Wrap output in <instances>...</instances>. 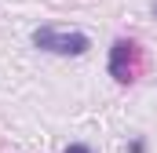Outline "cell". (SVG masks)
<instances>
[{
	"instance_id": "cell-3",
	"label": "cell",
	"mask_w": 157,
	"mask_h": 153,
	"mask_svg": "<svg viewBox=\"0 0 157 153\" xmlns=\"http://www.w3.org/2000/svg\"><path fill=\"white\" fill-rule=\"evenodd\" d=\"M62 153H91V146H88V142H70Z\"/></svg>"
},
{
	"instance_id": "cell-2",
	"label": "cell",
	"mask_w": 157,
	"mask_h": 153,
	"mask_svg": "<svg viewBox=\"0 0 157 153\" xmlns=\"http://www.w3.org/2000/svg\"><path fill=\"white\" fill-rule=\"evenodd\" d=\"M135 62H139V47H135V40H124V37L113 40L106 69H110V76H113L117 84H132V80H135Z\"/></svg>"
},
{
	"instance_id": "cell-5",
	"label": "cell",
	"mask_w": 157,
	"mask_h": 153,
	"mask_svg": "<svg viewBox=\"0 0 157 153\" xmlns=\"http://www.w3.org/2000/svg\"><path fill=\"white\" fill-rule=\"evenodd\" d=\"M154 15H157V0H154Z\"/></svg>"
},
{
	"instance_id": "cell-4",
	"label": "cell",
	"mask_w": 157,
	"mask_h": 153,
	"mask_svg": "<svg viewBox=\"0 0 157 153\" xmlns=\"http://www.w3.org/2000/svg\"><path fill=\"white\" fill-rule=\"evenodd\" d=\"M128 153H146V142H143V139H135V142L128 146Z\"/></svg>"
},
{
	"instance_id": "cell-1",
	"label": "cell",
	"mask_w": 157,
	"mask_h": 153,
	"mask_svg": "<svg viewBox=\"0 0 157 153\" xmlns=\"http://www.w3.org/2000/svg\"><path fill=\"white\" fill-rule=\"evenodd\" d=\"M33 47L40 51H51V55H88V47H91V40L88 33H77V29H70V33H62V29H51V26H37L33 29Z\"/></svg>"
}]
</instances>
